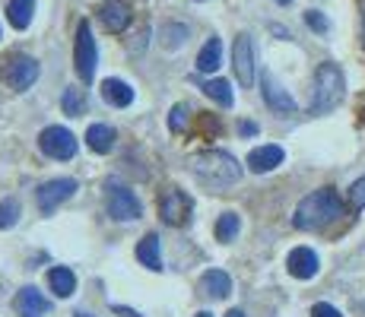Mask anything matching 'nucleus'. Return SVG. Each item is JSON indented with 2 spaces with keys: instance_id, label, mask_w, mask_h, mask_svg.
I'll use <instances>...</instances> for the list:
<instances>
[{
  "instance_id": "obj_26",
  "label": "nucleus",
  "mask_w": 365,
  "mask_h": 317,
  "mask_svg": "<svg viewBox=\"0 0 365 317\" xmlns=\"http://www.w3.org/2000/svg\"><path fill=\"white\" fill-rule=\"evenodd\" d=\"M61 105H64L67 115H83V108H86V102H83V93H80V89H67L64 98H61Z\"/></svg>"
},
{
  "instance_id": "obj_23",
  "label": "nucleus",
  "mask_w": 365,
  "mask_h": 317,
  "mask_svg": "<svg viewBox=\"0 0 365 317\" xmlns=\"http://www.w3.org/2000/svg\"><path fill=\"white\" fill-rule=\"evenodd\" d=\"M238 229H242L238 216L235 213H222L220 222H216V238H220L222 244H229V241H235V238H238Z\"/></svg>"
},
{
  "instance_id": "obj_14",
  "label": "nucleus",
  "mask_w": 365,
  "mask_h": 317,
  "mask_svg": "<svg viewBox=\"0 0 365 317\" xmlns=\"http://www.w3.org/2000/svg\"><path fill=\"white\" fill-rule=\"evenodd\" d=\"M286 266H289V273L296 279H312L321 264H318V254L312 248H296L289 254V260H286Z\"/></svg>"
},
{
  "instance_id": "obj_36",
  "label": "nucleus",
  "mask_w": 365,
  "mask_h": 317,
  "mask_svg": "<svg viewBox=\"0 0 365 317\" xmlns=\"http://www.w3.org/2000/svg\"><path fill=\"white\" fill-rule=\"evenodd\" d=\"M226 317H245V314H242V311H229Z\"/></svg>"
},
{
  "instance_id": "obj_18",
  "label": "nucleus",
  "mask_w": 365,
  "mask_h": 317,
  "mask_svg": "<svg viewBox=\"0 0 365 317\" xmlns=\"http://www.w3.org/2000/svg\"><path fill=\"white\" fill-rule=\"evenodd\" d=\"M102 95L108 105H115V108H128V105L133 102V89L128 86V83L121 80H105L102 83Z\"/></svg>"
},
{
  "instance_id": "obj_22",
  "label": "nucleus",
  "mask_w": 365,
  "mask_h": 317,
  "mask_svg": "<svg viewBox=\"0 0 365 317\" xmlns=\"http://www.w3.org/2000/svg\"><path fill=\"white\" fill-rule=\"evenodd\" d=\"M16 305H19V311H23V317L45 314L48 311V301H45V295H41L38 289H23V292H19V298H16Z\"/></svg>"
},
{
  "instance_id": "obj_15",
  "label": "nucleus",
  "mask_w": 365,
  "mask_h": 317,
  "mask_svg": "<svg viewBox=\"0 0 365 317\" xmlns=\"http://www.w3.org/2000/svg\"><path fill=\"white\" fill-rule=\"evenodd\" d=\"M200 292L207 295V298H229V295H232V279L222 270H207L200 279Z\"/></svg>"
},
{
  "instance_id": "obj_7",
  "label": "nucleus",
  "mask_w": 365,
  "mask_h": 317,
  "mask_svg": "<svg viewBox=\"0 0 365 317\" xmlns=\"http://www.w3.org/2000/svg\"><path fill=\"white\" fill-rule=\"evenodd\" d=\"M38 146H41V152L45 156H51V159H73L76 156V137L67 130V127H45V130L38 133Z\"/></svg>"
},
{
  "instance_id": "obj_39",
  "label": "nucleus",
  "mask_w": 365,
  "mask_h": 317,
  "mask_svg": "<svg viewBox=\"0 0 365 317\" xmlns=\"http://www.w3.org/2000/svg\"><path fill=\"white\" fill-rule=\"evenodd\" d=\"M279 4H289V0H279Z\"/></svg>"
},
{
  "instance_id": "obj_11",
  "label": "nucleus",
  "mask_w": 365,
  "mask_h": 317,
  "mask_svg": "<svg viewBox=\"0 0 365 317\" xmlns=\"http://www.w3.org/2000/svg\"><path fill=\"white\" fill-rule=\"evenodd\" d=\"M99 19L108 32H124L130 26V6L124 0H105L99 10Z\"/></svg>"
},
{
  "instance_id": "obj_34",
  "label": "nucleus",
  "mask_w": 365,
  "mask_h": 317,
  "mask_svg": "<svg viewBox=\"0 0 365 317\" xmlns=\"http://www.w3.org/2000/svg\"><path fill=\"white\" fill-rule=\"evenodd\" d=\"M115 311L121 314V317H140L137 311H133V308H121V305H115Z\"/></svg>"
},
{
  "instance_id": "obj_21",
  "label": "nucleus",
  "mask_w": 365,
  "mask_h": 317,
  "mask_svg": "<svg viewBox=\"0 0 365 317\" xmlns=\"http://www.w3.org/2000/svg\"><path fill=\"white\" fill-rule=\"evenodd\" d=\"M220 63H222V41L220 38H210L207 45H203V51L197 54V70H200V73H213Z\"/></svg>"
},
{
  "instance_id": "obj_40",
  "label": "nucleus",
  "mask_w": 365,
  "mask_h": 317,
  "mask_svg": "<svg viewBox=\"0 0 365 317\" xmlns=\"http://www.w3.org/2000/svg\"><path fill=\"white\" fill-rule=\"evenodd\" d=\"M32 317H38V314H32Z\"/></svg>"
},
{
  "instance_id": "obj_38",
  "label": "nucleus",
  "mask_w": 365,
  "mask_h": 317,
  "mask_svg": "<svg viewBox=\"0 0 365 317\" xmlns=\"http://www.w3.org/2000/svg\"><path fill=\"white\" fill-rule=\"evenodd\" d=\"M197 317H213V314H210V311H200V314H197Z\"/></svg>"
},
{
  "instance_id": "obj_8",
  "label": "nucleus",
  "mask_w": 365,
  "mask_h": 317,
  "mask_svg": "<svg viewBox=\"0 0 365 317\" xmlns=\"http://www.w3.org/2000/svg\"><path fill=\"white\" fill-rule=\"evenodd\" d=\"M191 213H194V203H191V197H187L185 190L172 187V190H165V194L159 197V216H163V222L187 225L191 222Z\"/></svg>"
},
{
  "instance_id": "obj_13",
  "label": "nucleus",
  "mask_w": 365,
  "mask_h": 317,
  "mask_svg": "<svg viewBox=\"0 0 365 317\" xmlns=\"http://www.w3.org/2000/svg\"><path fill=\"white\" fill-rule=\"evenodd\" d=\"M261 89H264V102L270 105L273 111H283V115H292V111H296V102H292V95L286 93V89L279 86L273 76H264Z\"/></svg>"
},
{
  "instance_id": "obj_25",
  "label": "nucleus",
  "mask_w": 365,
  "mask_h": 317,
  "mask_svg": "<svg viewBox=\"0 0 365 317\" xmlns=\"http://www.w3.org/2000/svg\"><path fill=\"white\" fill-rule=\"evenodd\" d=\"M19 222V203L13 197L0 200V229H13Z\"/></svg>"
},
{
  "instance_id": "obj_33",
  "label": "nucleus",
  "mask_w": 365,
  "mask_h": 317,
  "mask_svg": "<svg viewBox=\"0 0 365 317\" xmlns=\"http://www.w3.org/2000/svg\"><path fill=\"white\" fill-rule=\"evenodd\" d=\"M238 133H242V137H255V133H257V124L242 121V124H238Z\"/></svg>"
},
{
  "instance_id": "obj_28",
  "label": "nucleus",
  "mask_w": 365,
  "mask_h": 317,
  "mask_svg": "<svg viewBox=\"0 0 365 317\" xmlns=\"http://www.w3.org/2000/svg\"><path fill=\"white\" fill-rule=\"evenodd\" d=\"M185 124H187V108H185V105H175L172 115H168V127H172L175 133H181V130H185Z\"/></svg>"
},
{
  "instance_id": "obj_12",
  "label": "nucleus",
  "mask_w": 365,
  "mask_h": 317,
  "mask_svg": "<svg viewBox=\"0 0 365 317\" xmlns=\"http://www.w3.org/2000/svg\"><path fill=\"white\" fill-rule=\"evenodd\" d=\"M283 159H286V152L279 146H257V150L248 152V168L264 175V172H273L277 165H283Z\"/></svg>"
},
{
  "instance_id": "obj_27",
  "label": "nucleus",
  "mask_w": 365,
  "mask_h": 317,
  "mask_svg": "<svg viewBox=\"0 0 365 317\" xmlns=\"http://www.w3.org/2000/svg\"><path fill=\"white\" fill-rule=\"evenodd\" d=\"M185 35H187L185 26H165V29H163V41H165V48H178L181 41H185Z\"/></svg>"
},
{
  "instance_id": "obj_35",
  "label": "nucleus",
  "mask_w": 365,
  "mask_h": 317,
  "mask_svg": "<svg viewBox=\"0 0 365 317\" xmlns=\"http://www.w3.org/2000/svg\"><path fill=\"white\" fill-rule=\"evenodd\" d=\"M362 4V35H365V0H359Z\"/></svg>"
},
{
  "instance_id": "obj_3",
  "label": "nucleus",
  "mask_w": 365,
  "mask_h": 317,
  "mask_svg": "<svg viewBox=\"0 0 365 317\" xmlns=\"http://www.w3.org/2000/svg\"><path fill=\"white\" fill-rule=\"evenodd\" d=\"M346 93V80L336 63H321L314 73V98H312V115H327L343 102Z\"/></svg>"
},
{
  "instance_id": "obj_31",
  "label": "nucleus",
  "mask_w": 365,
  "mask_h": 317,
  "mask_svg": "<svg viewBox=\"0 0 365 317\" xmlns=\"http://www.w3.org/2000/svg\"><path fill=\"white\" fill-rule=\"evenodd\" d=\"M197 127H203V130H207V137H213V133L220 130V121H216L213 115H197Z\"/></svg>"
},
{
  "instance_id": "obj_4",
  "label": "nucleus",
  "mask_w": 365,
  "mask_h": 317,
  "mask_svg": "<svg viewBox=\"0 0 365 317\" xmlns=\"http://www.w3.org/2000/svg\"><path fill=\"white\" fill-rule=\"evenodd\" d=\"M0 80L10 89L23 93V89H29L38 80V61L29 58V54H10V58L0 63Z\"/></svg>"
},
{
  "instance_id": "obj_30",
  "label": "nucleus",
  "mask_w": 365,
  "mask_h": 317,
  "mask_svg": "<svg viewBox=\"0 0 365 317\" xmlns=\"http://www.w3.org/2000/svg\"><path fill=\"white\" fill-rule=\"evenodd\" d=\"M305 19H308V26H312L314 32H327V19L321 16L318 10H308V13H305Z\"/></svg>"
},
{
  "instance_id": "obj_19",
  "label": "nucleus",
  "mask_w": 365,
  "mask_h": 317,
  "mask_svg": "<svg viewBox=\"0 0 365 317\" xmlns=\"http://www.w3.org/2000/svg\"><path fill=\"white\" fill-rule=\"evenodd\" d=\"M35 13V0H10L6 4V19H10L13 29H29Z\"/></svg>"
},
{
  "instance_id": "obj_1",
  "label": "nucleus",
  "mask_w": 365,
  "mask_h": 317,
  "mask_svg": "<svg viewBox=\"0 0 365 317\" xmlns=\"http://www.w3.org/2000/svg\"><path fill=\"white\" fill-rule=\"evenodd\" d=\"M340 216H343V200L331 187H321V190H314V194H308L296 207L292 225L302 232H318V229H324V225L336 222Z\"/></svg>"
},
{
  "instance_id": "obj_2",
  "label": "nucleus",
  "mask_w": 365,
  "mask_h": 317,
  "mask_svg": "<svg viewBox=\"0 0 365 317\" xmlns=\"http://www.w3.org/2000/svg\"><path fill=\"white\" fill-rule=\"evenodd\" d=\"M191 172H194V178L207 187H229L242 178V165L235 162V156H229V152H222V150H210V152L194 156Z\"/></svg>"
},
{
  "instance_id": "obj_16",
  "label": "nucleus",
  "mask_w": 365,
  "mask_h": 317,
  "mask_svg": "<svg viewBox=\"0 0 365 317\" xmlns=\"http://www.w3.org/2000/svg\"><path fill=\"white\" fill-rule=\"evenodd\" d=\"M115 130H111L108 124H93L86 130V143H89V150L93 152H99V156H105V152H111L115 150Z\"/></svg>"
},
{
  "instance_id": "obj_29",
  "label": "nucleus",
  "mask_w": 365,
  "mask_h": 317,
  "mask_svg": "<svg viewBox=\"0 0 365 317\" xmlns=\"http://www.w3.org/2000/svg\"><path fill=\"white\" fill-rule=\"evenodd\" d=\"M349 200H353V209L365 207V181H356V185L349 187Z\"/></svg>"
},
{
  "instance_id": "obj_6",
  "label": "nucleus",
  "mask_w": 365,
  "mask_h": 317,
  "mask_svg": "<svg viewBox=\"0 0 365 317\" xmlns=\"http://www.w3.org/2000/svg\"><path fill=\"white\" fill-rule=\"evenodd\" d=\"M105 200H108V216L118 222H133V219H140V213H143L137 197L115 178L105 181Z\"/></svg>"
},
{
  "instance_id": "obj_20",
  "label": "nucleus",
  "mask_w": 365,
  "mask_h": 317,
  "mask_svg": "<svg viewBox=\"0 0 365 317\" xmlns=\"http://www.w3.org/2000/svg\"><path fill=\"white\" fill-rule=\"evenodd\" d=\"M48 283H51V292L54 295L67 298V295H73V289H76V276H73V270H67V266H51V273H48Z\"/></svg>"
},
{
  "instance_id": "obj_10",
  "label": "nucleus",
  "mask_w": 365,
  "mask_h": 317,
  "mask_svg": "<svg viewBox=\"0 0 365 317\" xmlns=\"http://www.w3.org/2000/svg\"><path fill=\"white\" fill-rule=\"evenodd\" d=\"M232 67H235V80L245 89H251L255 83V45H251L248 35H238L235 48H232Z\"/></svg>"
},
{
  "instance_id": "obj_37",
  "label": "nucleus",
  "mask_w": 365,
  "mask_h": 317,
  "mask_svg": "<svg viewBox=\"0 0 365 317\" xmlns=\"http://www.w3.org/2000/svg\"><path fill=\"white\" fill-rule=\"evenodd\" d=\"M76 317H93V314H86V311H76Z\"/></svg>"
},
{
  "instance_id": "obj_17",
  "label": "nucleus",
  "mask_w": 365,
  "mask_h": 317,
  "mask_svg": "<svg viewBox=\"0 0 365 317\" xmlns=\"http://www.w3.org/2000/svg\"><path fill=\"white\" fill-rule=\"evenodd\" d=\"M137 260L146 266V270H153V273L163 270V254H159V235H146L143 241L137 244Z\"/></svg>"
},
{
  "instance_id": "obj_24",
  "label": "nucleus",
  "mask_w": 365,
  "mask_h": 317,
  "mask_svg": "<svg viewBox=\"0 0 365 317\" xmlns=\"http://www.w3.org/2000/svg\"><path fill=\"white\" fill-rule=\"evenodd\" d=\"M203 93L213 98V102H220L222 108H229V105H232V86H229L226 80H210V83H203Z\"/></svg>"
},
{
  "instance_id": "obj_9",
  "label": "nucleus",
  "mask_w": 365,
  "mask_h": 317,
  "mask_svg": "<svg viewBox=\"0 0 365 317\" xmlns=\"http://www.w3.org/2000/svg\"><path fill=\"white\" fill-rule=\"evenodd\" d=\"M76 194V181L73 178H54V181H45L38 187V209L41 213H54L64 200Z\"/></svg>"
},
{
  "instance_id": "obj_32",
  "label": "nucleus",
  "mask_w": 365,
  "mask_h": 317,
  "mask_svg": "<svg viewBox=\"0 0 365 317\" xmlns=\"http://www.w3.org/2000/svg\"><path fill=\"white\" fill-rule=\"evenodd\" d=\"M312 317H340V311L334 305H327V301H321V305L312 308Z\"/></svg>"
},
{
  "instance_id": "obj_5",
  "label": "nucleus",
  "mask_w": 365,
  "mask_h": 317,
  "mask_svg": "<svg viewBox=\"0 0 365 317\" xmlns=\"http://www.w3.org/2000/svg\"><path fill=\"white\" fill-rule=\"evenodd\" d=\"M73 61H76V73H80L83 83L96 80V67H99V48H96L93 29L89 23L76 26V45H73Z\"/></svg>"
}]
</instances>
